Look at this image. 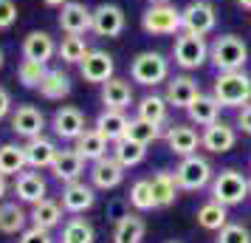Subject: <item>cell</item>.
<instances>
[{"label": "cell", "instance_id": "obj_1", "mask_svg": "<svg viewBox=\"0 0 251 243\" xmlns=\"http://www.w3.org/2000/svg\"><path fill=\"white\" fill-rule=\"evenodd\" d=\"M212 93L223 108H243L251 102V77L243 71H217Z\"/></svg>", "mask_w": 251, "mask_h": 243}, {"label": "cell", "instance_id": "obj_2", "mask_svg": "<svg viewBox=\"0 0 251 243\" xmlns=\"http://www.w3.org/2000/svg\"><path fill=\"white\" fill-rule=\"evenodd\" d=\"M209 62L217 71H243L249 62V46L237 34H220L209 46Z\"/></svg>", "mask_w": 251, "mask_h": 243}, {"label": "cell", "instance_id": "obj_3", "mask_svg": "<svg viewBox=\"0 0 251 243\" xmlns=\"http://www.w3.org/2000/svg\"><path fill=\"white\" fill-rule=\"evenodd\" d=\"M172 59L183 71L203 68L209 62V43H206V37L192 34V31H178L175 43H172Z\"/></svg>", "mask_w": 251, "mask_h": 243}, {"label": "cell", "instance_id": "obj_4", "mask_svg": "<svg viewBox=\"0 0 251 243\" xmlns=\"http://www.w3.org/2000/svg\"><path fill=\"white\" fill-rule=\"evenodd\" d=\"M141 28H144V34H152V37L178 34V31H183L181 9H175L170 0L167 3H150L144 14H141Z\"/></svg>", "mask_w": 251, "mask_h": 243}, {"label": "cell", "instance_id": "obj_5", "mask_svg": "<svg viewBox=\"0 0 251 243\" xmlns=\"http://www.w3.org/2000/svg\"><path fill=\"white\" fill-rule=\"evenodd\" d=\"M130 80L144 85V88H155L170 80V59L161 51H141L136 59L130 62Z\"/></svg>", "mask_w": 251, "mask_h": 243}, {"label": "cell", "instance_id": "obj_6", "mask_svg": "<svg viewBox=\"0 0 251 243\" xmlns=\"http://www.w3.org/2000/svg\"><path fill=\"white\" fill-rule=\"evenodd\" d=\"M175 178H178V187L186 189V192H195V189H203V187L212 184L215 178V170H212V162L206 156H183L181 164L175 167Z\"/></svg>", "mask_w": 251, "mask_h": 243}, {"label": "cell", "instance_id": "obj_7", "mask_svg": "<svg viewBox=\"0 0 251 243\" xmlns=\"http://www.w3.org/2000/svg\"><path fill=\"white\" fill-rule=\"evenodd\" d=\"M212 198L220 201L223 207H237L243 204L246 198L251 195L249 192V178L237 170H220V173L212 178Z\"/></svg>", "mask_w": 251, "mask_h": 243}, {"label": "cell", "instance_id": "obj_8", "mask_svg": "<svg viewBox=\"0 0 251 243\" xmlns=\"http://www.w3.org/2000/svg\"><path fill=\"white\" fill-rule=\"evenodd\" d=\"M181 20H183V31L192 34H212L217 26V9L212 0H189L181 9Z\"/></svg>", "mask_w": 251, "mask_h": 243}, {"label": "cell", "instance_id": "obj_9", "mask_svg": "<svg viewBox=\"0 0 251 243\" xmlns=\"http://www.w3.org/2000/svg\"><path fill=\"white\" fill-rule=\"evenodd\" d=\"M9 125H12V133L20 136V139H34V136H43L46 130V113L37 108V105H17L9 116Z\"/></svg>", "mask_w": 251, "mask_h": 243}, {"label": "cell", "instance_id": "obj_10", "mask_svg": "<svg viewBox=\"0 0 251 243\" xmlns=\"http://www.w3.org/2000/svg\"><path fill=\"white\" fill-rule=\"evenodd\" d=\"M79 74L85 82H91V85H102L107 82L110 77H116V59L113 54H107L102 48H91L85 59L79 62Z\"/></svg>", "mask_w": 251, "mask_h": 243}, {"label": "cell", "instance_id": "obj_11", "mask_svg": "<svg viewBox=\"0 0 251 243\" xmlns=\"http://www.w3.org/2000/svg\"><path fill=\"white\" fill-rule=\"evenodd\" d=\"M51 130L57 139H65V141H76L88 130L85 125V113L74 105H62L57 113L51 116Z\"/></svg>", "mask_w": 251, "mask_h": 243}, {"label": "cell", "instance_id": "obj_12", "mask_svg": "<svg viewBox=\"0 0 251 243\" xmlns=\"http://www.w3.org/2000/svg\"><path fill=\"white\" fill-rule=\"evenodd\" d=\"M125 26H127V17L122 12V6H116V3H99L93 9L91 31L96 37H122Z\"/></svg>", "mask_w": 251, "mask_h": 243}, {"label": "cell", "instance_id": "obj_13", "mask_svg": "<svg viewBox=\"0 0 251 243\" xmlns=\"http://www.w3.org/2000/svg\"><path fill=\"white\" fill-rule=\"evenodd\" d=\"M234 144H237V128L228 125V122H220V119L215 125L203 128V133H201V147L206 153H212V156H223Z\"/></svg>", "mask_w": 251, "mask_h": 243}, {"label": "cell", "instance_id": "obj_14", "mask_svg": "<svg viewBox=\"0 0 251 243\" xmlns=\"http://www.w3.org/2000/svg\"><path fill=\"white\" fill-rule=\"evenodd\" d=\"M57 23L65 34H88L93 26V9H88L79 0H71L59 9Z\"/></svg>", "mask_w": 251, "mask_h": 243}, {"label": "cell", "instance_id": "obj_15", "mask_svg": "<svg viewBox=\"0 0 251 243\" xmlns=\"http://www.w3.org/2000/svg\"><path fill=\"white\" fill-rule=\"evenodd\" d=\"M62 209L71 212V215H82V212H88L93 209L96 204V187L93 184H85V181H71V184L62 187Z\"/></svg>", "mask_w": 251, "mask_h": 243}, {"label": "cell", "instance_id": "obj_16", "mask_svg": "<svg viewBox=\"0 0 251 243\" xmlns=\"http://www.w3.org/2000/svg\"><path fill=\"white\" fill-rule=\"evenodd\" d=\"M164 141H167V150L172 156L183 159V156L198 153V147H201V133L192 125H170L167 133H164Z\"/></svg>", "mask_w": 251, "mask_h": 243}, {"label": "cell", "instance_id": "obj_17", "mask_svg": "<svg viewBox=\"0 0 251 243\" xmlns=\"http://www.w3.org/2000/svg\"><path fill=\"white\" fill-rule=\"evenodd\" d=\"M14 195L20 204H37L48 195V184L40 175V170H23L20 175H14Z\"/></svg>", "mask_w": 251, "mask_h": 243}, {"label": "cell", "instance_id": "obj_18", "mask_svg": "<svg viewBox=\"0 0 251 243\" xmlns=\"http://www.w3.org/2000/svg\"><path fill=\"white\" fill-rule=\"evenodd\" d=\"M23 150H25V164L31 170H51L59 147H57V141L48 139V136H34V139H28L23 144Z\"/></svg>", "mask_w": 251, "mask_h": 243}, {"label": "cell", "instance_id": "obj_19", "mask_svg": "<svg viewBox=\"0 0 251 243\" xmlns=\"http://www.w3.org/2000/svg\"><path fill=\"white\" fill-rule=\"evenodd\" d=\"M133 102H136V93H133L130 80L110 77L107 82H102V105L104 108H110V110H127Z\"/></svg>", "mask_w": 251, "mask_h": 243}, {"label": "cell", "instance_id": "obj_20", "mask_svg": "<svg viewBox=\"0 0 251 243\" xmlns=\"http://www.w3.org/2000/svg\"><path fill=\"white\" fill-rule=\"evenodd\" d=\"M125 181V167L113 156H104L99 162H91V184L96 189H116Z\"/></svg>", "mask_w": 251, "mask_h": 243}, {"label": "cell", "instance_id": "obj_21", "mask_svg": "<svg viewBox=\"0 0 251 243\" xmlns=\"http://www.w3.org/2000/svg\"><path fill=\"white\" fill-rule=\"evenodd\" d=\"M164 85H167L164 96H167L170 108H181V110H186V108L192 105V99L201 93L198 82H195L192 77H186V74H181V77H170Z\"/></svg>", "mask_w": 251, "mask_h": 243}, {"label": "cell", "instance_id": "obj_22", "mask_svg": "<svg viewBox=\"0 0 251 243\" xmlns=\"http://www.w3.org/2000/svg\"><path fill=\"white\" fill-rule=\"evenodd\" d=\"M51 173H54V178H57L59 184L79 181L82 173H85V159H82L74 147H71V150H59L54 164H51Z\"/></svg>", "mask_w": 251, "mask_h": 243}, {"label": "cell", "instance_id": "obj_23", "mask_svg": "<svg viewBox=\"0 0 251 243\" xmlns=\"http://www.w3.org/2000/svg\"><path fill=\"white\" fill-rule=\"evenodd\" d=\"M220 108L223 105L215 99V93H198L192 99V105L186 108V116L198 128H209V125H215L217 119H220Z\"/></svg>", "mask_w": 251, "mask_h": 243}, {"label": "cell", "instance_id": "obj_24", "mask_svg": "<svg viewBox=\"0 0 251 243\" xmlns=\"http://www.w3.org/2000/svg\"><path fill=\"white\" fill-rule=\"evenodd\" d=\"M23 57L48 65V59L57 57V40L48 34V31H28L23 40Z\"/></svg>", "mask_w": 251, "mask_h": 243}, {"label": "cell", "instance_id": "obj_25", "mask_svg": "<svg viewBox=\"0 0 251 243\" xmlns=\"http://www.w3.org/2000/svg\"><path fill=\"white\" fill-rule=\"evenodd\" d=\"M136 116L141 119H147L152 125H161V128H170L167 122H170V102H167V96H161V93H147V96H141L136 105Z\"/></svg>", "mask_w": 251, "mask_h": 243}, {"label": "cell", "instance_id": "obj_26", "mask_svg": "<svg viewBox=\"0 0 251 243\" xmlns=\"http://www.w3.org/2000/svg\"><path fill=\"white\" fill-rule=\"evenodd\" d=\"M127 122H130V119H127L125 110H110V108H104L102 113L96 116V125H93V128H96V130L104 136V139L113 144V141L125 139Z\"/></svg>", "mask_w": 251, "mask_h": 243}, {"label": "cell", "instance_id": "obj_27", "mask_svg": "<svg viewBox=\"0 0 251 243\" xmlns=\"http://www.w3.org/2000/svg\"><path fill=\"white\" fill-rule=\"evenodd\" d=\"M150 187H152V195H155V207L158 209L172 207L175 198H178V189H181L175 173H170V170H158V173L150 178Z\"/></svg>", "mask_w": 251, "mask_h": 243}, {"label": "cell", "instance_id": "obj_28", "mask_svg": "<svg viewBox=\"0 0 251 243\" xmlns=\"http://www.w3.org/2000/svg\"><path fill=\"white\" fill-rule=\"evenodd\" d=\"M107 144H110V141L104 139L96 128H91V130H85L79 139L74 141V150L79 153L85 162H99V159L107 156Z\"/></svg>", "mask_w": 251, "mask_h": 243}, {"label": "cell", "instance_id": "obj_29", "mask_svg": "<svg viewBox=\"0 0 251 243\" xmlns=\"http://www.w3.org/2000/svg\"><path fill=\"white\" fill-rule=\"evenodd\" d=\"M62 212H65V209H62L59 201L43 198V201L31 204V215H28V220H31L34 226H40V229H54V226L62 223Z\"/></svg>", "mask_w": 251, "mask_h": 243}, {"label": "cell", "instance_id": "obj_30", "mask_svg": "<svg viewBox=\"0 0 251 243\" xmlns=\"http://www.w3.org/2000/svg\"><path fill=\"white\" fill-rule=\"evenodd\" d=\"M110 156H113L116 162L122 164L125 170H130V167H138V164L147 159V144H141V141H133V139H119L113 141V150H110Z\"/></svg>", "mask_w": 251, "mask_h": 243}, {"label": "cell", "instance_id": "obj_31", "mask_svg": "<svg viewBox=\"0 0 251 243\" xmlns=\"http://www.w3.org/2000/svg\"><path fill=\"white\" fill-rule=\"evenodd\" d=\"M144 232H147V223L144 218H138L136 212H127L119 218L113 229V243H141L144 241Z\"/></svg>", "mask_w": 251, "mask_h": 243}, {"label": "cell", "instance_id": "obj_32", "mask_svg": "<svg viewBox=\"0 0 251 243\" xmlns=\"http://www.w3.org/2000/svg\"><path fill=\"white\" fill-rule=\"evenodd\" d=\"M37 91L43 93L46 99H51V102H59V99H65L71 93V77L62 68H48V74L43 77Z\"/></svg>", "mask_w": 251, "mask_h": 243}, {"label": "cell", "instance_id": "obj_33", "mask_svg": "<svg viewBox=\"0 0 251 243\" xmlns=\"http://www.w3.org/2000/svg\"><path fill=\"white\" fill-rule=\"evenodd\" d=\"M88 51H91V46H88V40L82 34H65L57 43V57L62 59L65 65H79Z\"/></svg>", "mask_w": 251, "mask_h": 243}, {"label": "cell", "instance_id": "obj_34", "mask_svg": "<svg viewBox=\"0 0 251 243\" xmlns=\"http://www.w3.org/2000/svg\"><path fill=\"white\" fill-rule=\"evenodd\" d=\"M28 167L25 164V150L23 144H14V141H6V144H0V173L6 175H20Z\"/></svg>", "mask_w": 251, "mask_h": 243}, {"label": "cell", "instance_id": "obj_35", "mask_svg": "<svg viewBox=\"0 0 251 243\" xmlns=\"http://www.w3.org/2000/svg\"><path fill=\"white\" fill-rule=\"evenodd\" d=\"M198 223L206 232H220L228 223V207H223L220 201L212 198L209 204H203V207L198 209Z\"/></svg>", "mask_w": 251, "mask_h": 243}, {"label": "cell", "instance_id": "obj_36", "mask_svg": "<svg viewBox=\"0 0 251 243\" xmlns=\"http://www.w3.org/2000/svg\"><path fill=\"white\" fill-rule=\"evenodd\" d=\"M167 133V128H161V125H152V122H147V119H141V116H133L130 122H127V139L133 141H141V144H152V141H158L161 136Z\"/></svg>", "mask_w": 251, "mask_h": 243}, {"label": "cell", "instance_id": "obj_37", "mask_svg": "<svg viewBox=\"0 0 251 243\" xmlns=\"http://www.w3.org/2000/svg\"><path fill=\"white\" fill-rule=\"evenodd\" d=\"M28 223L25 209L14 201V204H0V232L3 235H20Z\"/></svg>", "mask_w": 251, "mask_h": 243}, {"label": "cell", "instance_id": "obj_38", "mask_svg": "<svg viewBox=\"0 0 251 243\" xmlns=\"http://www.w3.org/2000/svg\"><path fill=\"white\" fill-rule=\"evenodd\" d=\"M93 241H96V232H93L91 220L85 218H71L59 232V243H93Z\"/></svg>", "mask_w": 251, "mask_h": 243}, {"label": "cell", "instance_id": "obj_39", "mask_svg": "<svg viewBox=\"0 0 251 243\" xmlns=\"http://www.w3.org/2000/svg\"><path fill=\"white\" fill-rule=\"evenodd\" d=\"M48 74V65L46 62H37V59H25L17 65V80H20V85L23 88H40V82H43V77Z\"/></svg>", "mask_w": 251, "mask_h": 243}, {"label": "cell", "instance_id": "obj_40", "mask_svg": "<svg viewBox=\"0 0 251 243\" xmlns=\"http://www.w3.org/2000/svg\"><path fill=\"white\" fill-rule=\"evenodd\" d=\"M130 204L138 212H150V209H158L155 207V195H152V187H150V178H141L130 187Z\"/></svg>", "mask_w": 251, "mask_h": 243}, {"label": "cell", "instance_id": "obj_41", "mask_svg": "<svg viewBox=\"0 0 251 243\" xmlns=\"http://www.w3.org/2000/svg\"><path fill=\"white\" fill-rule=\"evenodd\" d=\"M217 243H251V232L243 223H226L217 232Z\"/></svg>", "mask_w": 251, "mask_h": 243}, {"label": "cell", "instance_id": "obj_42", "mask_svg": "<svg viewBox=\"0 0 251 243\" xmlns=\"http://www.w3.org/2000/svg\"><path fill=\"white\" fill-rule=\"evenodd\" d=\"M17 243H54V238H51V229H40V226H25L23 232H20V241Z\"/></svg>", "mask_w": 251, "mask_h": 243}, {"label": "cell", "instance_id": "obj_43", "mask_svg": "<svg viewBox=\"0 0 251 243\" xmlns=\"http://www.w3.org/2000/svg\"><path fill=\"white\" fill-rule=\"evenodd\" d=\"M17 23V3L14 0H0V31L12 28Z\"/></svg>", "mask_w": 251, "mask_h": 243}, {"label": "cell", "instance_id": "obj_44", "mask_svg": "<svg viewBox=\"0 0 251 243\" xmlns=\"http://www.w3.org/2000/svg\"><path fill=\"white\" fill-rule=\"evenodd\" d=\"M234 128H240L243 133H249L251 136V102L237 108V122H234Z\"/></svg>", "mask_w": 251, "mask_h": 243}, {"label": "cell", "instance_id": "obj_45", "mask_svg": "<svg viewBox=\"0 0 251 243\" xmlns=\"http://www.w3.org/2000/svg\"><path fill=\"white\" fill-rule=\"evenodd\" d=\"M12 110H14L12 93H9L6 88H3V85H0V122H3V119H9V116H12Z\"/></svg>", "mask_w": 251, "mask_h": 243}, {"label": "cell", "instance_id": "obj_46", "mask_svg": "<svg viewBox=\"0 0 251 243\" xmlns=\"http://www.w3.org/2000/svg\"><path fill=\"white\" fill-rule=\"evenodd\" d=\"M46 6H51V9H62L65 3H71V0H43Z\"/></svg>", "mask_w": 251, "mask_h": 243}, {"label": "cell", "instance_id": "obj_47", "mask_svg": "<svg viewBox=\"0 0 251 243\" xmlns=\"http://www.w3.org/2000/svg\"><path fill=\"white\" fill-rule=\"evenodd\" d=\"M6 192H9V184H6V175L0 173V201L6 198Z\"/></svg>", "mask_w": 251, "mask_h": 243}, {"label": "cell", "instance_id": "obj_48", "mask_svg": "<svg viewBox=\"0 0 251 243\" xmlns=\"http://www.w3.org/2000/svg\"><path fill=\"white\" fill-rule=\"evenodd\" d=\"M240 9H246V12H251V0H237Z\"/></svg>", "mask_w": 251, "mask_h": 243}, {"label": "cell", "instance_id": "obj_49", "mask_svg": "<svg viewBox=\"0 0 251 243\" xmlns=\"http://www.w3.org/2000/svg\"><path fill=\"white\" fill-rule=\"evenodd\" d=\"M3 62H6V57H3V48H0V68H3Z\"/></svg>", "mask_w": 251, "mask_h": 243}, {"label": "cell", "instance_id": "obj_50", "mask_svg": "<svg viewBox=\"0 0 251 243\" xmlns=\"http://www.w3.org/2000/svg\"><path fill=\"white\" fill-rule=\"evenodd\" d=\"M150 3H167V0H150Z\"/></svg>", "mask_w": 251, "mask_h": 243}, {"label": "cell", "instance_id": "obj_51", "mask_svg": "<svg viewBox=\"0 0 251 243\" xmlns=\"http://www.w3.org/2000/svg\"><path fill=\"white\" fill-rule=\"evenodd\" d=\"M249 192H251V178H249Z\"/></svg>", "mask_w": 251, "mask_h": 243}, {"label": "cell", "instance_id": "obj_52", "mask_svg": "<svg viewBox=\"0 0 251 243\" xmlns=\"http://www.w3.org/2000/svg\"><path fill=\"white\" fill-rule=\"evenodd\" d=\"M170 243H178V241H170Z\"/></svg>", "mask_w": 251, "mask_h": 243}]
</instances>
